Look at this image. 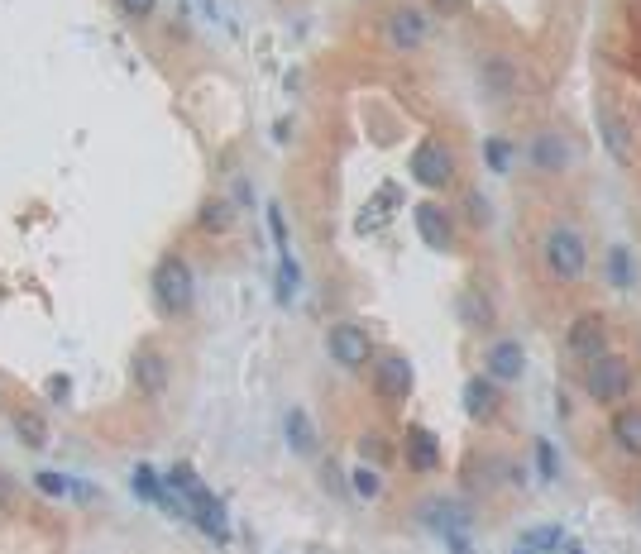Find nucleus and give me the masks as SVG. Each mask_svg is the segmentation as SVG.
<instances>
[{
  "label": "nucleus",
  "instance_id": "1",
  "mask_svg": "<svg viewBox=\"0 0 641 554\" xmlns=\"http://www.w3.org/2000/svg\"><path fill=\"white\" fill-rule=\"evenodd\" d=\"M541 258H546V268H551L555 282H579L584 268H589V244L579 230L570 225H555L551 235L541 239Z\"/></svg>",
  "mask_w": 641,
  "mask_h": 554
},
{
  "label": "nucleus",
  "instance_id": "2",
  "mask_svg": "<svg viewBox=\"0 0 641 554\" xmlns=\"http://www.w3.org/2000/svg\"><path fill=\"white\" fill-rule=\"evenodd\" d=\"M154 301L168 311V316H187V311H192V301H197V277H192V268H187L177 254L158 258V268H154Z\"/></svg>",
  "mask_w": 641,
  "mask_h": 554
},
{
  "label": "nucleus",
  "instance_id": "3",
  "mask_svg": "<svg viewBox=\"0 0 641 554\" xmlns=\"http://www.w3.org/2000/svg\"><path fill=\"white\" fill-rule=\"evenodd\" d=\"M632 363L618 359V354H603V359L584 363V392L594 397V402H622L627 392H632Z\"/></svg>",
  "mask_w": 641,
  "mask_h": 554
},
{
  "label": "nucleus",
  "instance_id": "4",
  "mask_svg": "<svg viewBox=\"0 0 641 554\" xmlns=\"http://www.w3.org/2000/svg\"><path fill=\"white\" fill-rule=\"evenodd\" d=\"M412 177H417L426 192H445V187L455 182V153H450V144H441V139L417 144V153H412Z\"/></svg>",
  "mask_w": 641,
  "mask_h": 554
},
{
  "label": "nucleus",
  "instance_id": "5",
  "mask_svg": "<svg viewBox=\"0 0 641 554\" xmlns=\"http://www.w3.org/2000/svg\"><path fill=\"white\" fill-rule=\"evenodd\" d=\"M326 349H331V359L340 368H364V363H374V340H369V330H359V325H335L331 335H326Z\"/></svg>",
  "mask_w": 641,
  "mask_h": 554
},
{
  "label": "nucleus",
  "instance_id": "6",
  "mask_svg": "<svg viewBox=\"0 0 641 554\" xmlns=\"http://www.w3.org/2000/svg\"><path fill=\"white\" fill-rule=\"evenodd\" d=\"M130 378H134V392H139V397H163L168 383H173V368H168V359H163L158 349H134Z\"/></svg>",
  "mask_w": 641,
  "mask_h": 554
},
{
  "label": "nucleus",
  "instance_id": "7",
  "mask_svg": "<svg viewBox=\"0 0 641 554\" xmlns=\"http://www.w3.org/2000/svg\"><path fill=\"white\" fill-rule=\"evenodd\" d=\"M570 354L584 363L603 359V354H608V320L594 316V311L575 316V325H570Z\"/></svg>",
  "mask_w": 641,
  "mask_h": 554
},
{
  "label": "nucleus",
  "instance_id": "8",
  "mask_svg": "<svg viewBox=\"0 0 641 554\" xmlns=\"http://www.w3.org/2000/svg\"><path fill=\"white\" fill-rule=\"evenodd\" d=\"M383 39L393 43L398 53H412L426 43V15H421L417 5H398L388 20H383Z\"/></svg>",
  "mask_w": 641,
  "mask_h": 554
},
{
  "label": "nucleus",
  "instance_id": "9",
  "mask_svg": "<svg viewBox=\"0 0 641 554\" xmlns=\"http://www.w3.org/2000/svg\"><path fill=\"white\" fill-rule=\"evenodd\" d=\"M374 392L383 402H402L412 392V363L402 354H378V368H374Z\"/></svg>",
  "mask_w": 641,
  "mask_h": 554
},
{
  "label": "nucleus",
  "instance_id": "10",
  "mask_svg": "<svg viewBox=\"0 0 641 554\" xmlns=\"http://www.w3.org/2000/svg\"><path fill=\"white\" fill-rule=\"evenodd\" d=\"M531 163L541 172H565L570 163H575V144L560 134V129H541L536 139H531Z\"/></svg>",
  "mask_w": 641,
  "mask_h": 554
},
{
  "label": "nucleus",
  "instance_id": "11",
  "mask_svg": "<svg viewBox=\"0 0 641 554\" xmlns=\"http://www.w3.org/2000/svg\"><path fill=\"white\" fill-rule=\"evenodd\" d=\"M421 521H426L436 535H469L474 512L460 507V502H450V497H441V502H421Z\"/></svg>",
  "mask_w": 641,
  "mask_h": 554
},
{
  "label": "nucleus",
  "instance_id": "12",
  "mask_svg": "<svg viewBox=\"0 0 641 554\" xmlns=\"http://www.w3.org/2000/svg\"><path fill=\"white\" fill-rule=\"evenodd\" d=\"M484 363H488V378H493L498 387L517 383V378L527 373V354H522V344H517V340H498L484 354Z\"/></svg>",
  "mask_w": 641,
  "mask_h": 554
},
{
  "label": "nucleus",
  "instance_id": "13",
  "mask_svg": "<svg viewBox=\"0 0 641 554\" xmlns=\"http://www.w3.org/2000/svg\"><path fill=\"white\" fill-rule=\"evenodd\" d=\"M402 454H407V469L412 473H436L441 469V440H436V430H426V426L407 430Z\"/></svg>",
  "mask_w": 641,
  "mask_h": 554
},
{
  "label": "nucleus",
  "instance_id": "14",
  "mask_svg": "<svg viewBox=\"0 0 641 554\" xmlns=\"http://www.w3.org/2000/svg\"><path fill=\"white\" fill-rule=\"evenodd\" d=\"M417 235L431 244V249H450L455 244V220H450V211H441L436 201H421L417 206Z\"/></svg>",
  "mask_w": 641,
  "mask_h": 554
},
{
  "label": "nucleus",
  "instance_id": "15",
  "mask_svg": "<svg viewBox=\"0 0 641 554\" xmlns=\"http://www.w3.org/2000/svg\"><path fill=\"white\" fill-rule=\"evenodd\" d=\"M192 521H197V526L211 535L216 545H225V540H230V516H225L221 497H216L211 488H201L197 497H192Z\"/></svg>",
  "mask_w": 641,
  "mask_h": 554
},
{
  "label": "nucleus",
  "instance_id": "16",
  "mask_svg": "<svg viewBox=\"0 0 641 554\" xmlns=\"http://www.w3.org/2000/svg\"><path fill=\"white\" fill-rule=\"evenodd\" d=\"M34 488L44 492V497H63V502H96V497H101V492L91 488V483H82V478H67V473H48V469L34 473Z\"/></svg>",
  "mask_w": 641,
  "mask_h": 554
},
{
  "label": "nucleus",
  "instance_id": "17",
  "mask_svg": "<svg viewBox=\"0 0 641 554\" xmlns=\"http://www.w3.org/2000/svg\"><path fill=\"white\" fill-rule=\"evenodd\" d=\"M498 406H503V392H498V383L493 378H469L465 383V411L474 416V421H493L498 416Z\"/></svg>",
  "mask_w": 641,
  "mask_h": 554
},
{
  "label": "nucleus",
  "instance_id": "18",
  "mask_svg": "<svg viewBox=\"0 0 641 554\" xmlns=\"http://www.w3.org/2000/svg\"><path fill=\"white\" fill-rule=\"evenodd\" d=\"M613 445L622 454L641 459V406H622L618 416H613Z\"/></svg>",
  "mask_w": 641,
  "mask_h": 554
},
{
  "label": "nucleus",
  "instance_id": "19",
  "mask_svg": "<svg viewBox=\"0 0 641 554\" xmlns=\"http://www.w3.org/2000/svg\"><path fill=\"white\" fill-rule=\"evenodd\" d=\"M598 129H603V144H608V153H613V163H632V134H627V125H622L613 110H603L598 115Z\"/></svg>",
  "mask_w": 641,
  "mask_h": 554
},
{
  "label": "nucleus",
  "instance_id": "20",
  "mask_svg": "<svg viewBox=\"0 0 641 554\" xmlns=\"http://www.w3.org/2000/svg\"><path fill=\"white\" fill-rule=\"evenodd\" d=\"M393 206H402V187L388 182V187H378V196L369 201V211L359 215V235H364V230H378V225H383V215L393 211Z\"/></svg>",
  "mask_w": 641,
  "mask_h": 554
},
{
  "label": "nucleus",
  "instance_id": "21",
  "mask_svg": "<svg viewBox=\"0 0 641 554\" xmlns=\"http://www.w3.org/2000/svg\"><path fill=\"white\" fill-rule=\"evenodd\" d=\"M10 426H15V435H20L29 449H44V440H48L44 411H29V406H24V411H15V421H10Z\"/></svg>",
  "mask_w": 641,
  "mask_h": 554
},
{
  "label": "nucleus",
  "instance_id": "22",
  "mask_svg": "<svg viewBox=\"0 0 641 554\" xmlns=\"http://www.w3.org/2000/svg\"><path fill=\"white\" fill-rule=\"evenodd\" d=\"M283 430H288V445L297 449V454H311V449H316V430H311L307 411H288V416H283Z\"/></svg>",
  "mask_w": 641,
  "mask_h": 554
},
{
  "label": "nucleus",
  "instance_id": "23",
  "mask_svg": "<svg viewBox=\"0 0 641 554\" xmlns=\"http://www.w3.org/2000/svg\"><path fill=\"white\" fill-rule=\"evenodd\" d=\"M551 550H565V531H560V526H536V531H527L517 554H551Z\"/></svg>",
  "mask_w": 641,
  "mask_h": 554
},
{
  "label": "nucleus",
  "instance_id": "24",
  "mask_svg": "<svg viewBox=\"0 0 641 554\" xmlns=\"http://www.w3.org/2000/svg\"><path fill=\"white\" fill-rule=\"evenodd\" d=\"M608 282H613V287H622V292L637 282V263H632V254H627L622 244H613V249H608Z\"/></svg>",
  "mask_w": 641,
  "mask_h": 554
},
{
  "label": "nucleus",
  "instance_id": "25",
  "mask_svg": "<svg viewBox=\"0 0 641 554\" xmlns=\"http://www.w3.org/2000/svg\"><path fill=\"white\" fill-rule=\"evenodd\" d=\"M163 483L182 492V497H187V507H192V497H197V492L206 488V483L197 478V469H192V464H168V469H163Z\"/></svg>",
  "mask_w": 641,
  "mask_h": 554
},
{
  "label": "nucleus",
  "instance_id": "26",
  "mask_svg": "<svg viewBox=\"0 0 641 554\" xmlns=\"http://www.w3.org/2000/svg\"><path fill=\"white\" fill-rule=\"evenodd\" d=\"M134 492H139L144 502L163 507V473H158L154 464H139V469H134Z\"/></svg>",
  "mask_w": 641,
  "mask_h": 554
},
{
  "label": "nucleus",
  "instance_id": "27",
  "mask_svg": "<svg viewBox=\"0 0 641 554\" xmlns=\"http://www.w3.org/2000/svg\"><path fill=\"white\" fill-rule=\"evenodd\" d=\"M484 163H488L493 172H512V163H517V149H512L503 134H493V139L484 144Z\"/></svg>",
  "mask_w": 641,
  "mask_h": 554
},
{
  "label": "nucleus",
  "instance_id": "28",
  "mask_svg": "<svg viewBox=\"0 0 641 554\" xmlns=\"http://www.w3.org/2000/svg\"><path fill=\"white\" fill-rule=\"evenodd\" d=\"M297 282H302V273H297V258L278 254V301H283V306L297 297Z\"/></svg>",
  "mask_w": 641,
  "mask_h": 554
},
{
  "label": "nucleus",
  "instance_id": "29",
  "mask_svg": "<svg viewBox=\"0 0 641 554\" xmlns=\"http://www.w3.org/2000/svg\"><path fill=\"white\" fill-rule=\"evenodd\" d=\"M197 225L201 230H211V235L230 230V201H206V206L197 211Z\"/></svg>",
  "mask_w": 641,
  "mask_h": 554
},
{
  "label": "nucleus",
  "instance_id": "30",
  "mask_svg": "<svg viewBox=\"0 0 641 554\" xmlns=\"http://www.w3.org/2000/svg\"><path fill=\"white\" fill-rule=\"evenodd\" d=\"M460 311H465L469 325H493V306H488L484 292H465V297H460Z\"/></svg>",
  "mask_w": 641,
  "mask_h": 554
},
{
  "label": "nucleus",
  "instance_id": "31",
  "mask_svg": "<svg viewBox=\"0 0 641 554\" xmlns=\"http://www.w3.org/2000/svg\"><path fill=\"white\" fill-rule=\"evenodd\" d=\"M268 230H273V244H278V254H292V244H288V220H283V211H278V206H268Z\"/></svg>",
  "mask_w": 641,
  "mask_h": 554
},
{
  "label": "nucleus",
  "instance_id": "32",
  "mask_svg": "<svg viewBox=\"0 0 641 554\" xmlns=\"http://www.w3.org/2000/svg\"><path fill=\"white\" fill-rule=\"evenodd\" d=\"M350 483H354V492H359V497H378V473L374 469H364V464H359V469L350 473Z\"/></svg>",
  "mask_w": 641,
  "mask_h": 554
},
{
  "label": "nucleus",
  "instance_id": "33",
  "mask_svg": "<svg viewBox=\"0 0 641 554\" xmlns=\"http://www.w3.org/2000/svg\"><path fill=\"white\" fill-rule=\"evenodd\" d=\"M536 464H541V478H555V464H560V454L551 449V440H536Z\"/></svg>",
  "mask_w": 641,
  "mask_h": 554
},
{
  "label": "nucleus",
  "instance_id": "34",
  "mask_svg": "<svg viewBox=\"0 0 641 554\" xmlns=\"http://www.w3.org/2000/svg\"><path fill=\"white\" fill-rule=\"evenodd\" d=\"M120 5V15H130V20H149L158 10V0H115Z\"/></svg>",
  "mask_w": 641,
  "mask_h": 554
},
{
  "label": "nucleus",
  "instance_id": "35",
  "mask_svg": "<svg viewBox=\"0 0 641 554\" xmlns=\"http://www.w3.org/2000/svg\"><path fill=\"white\" fill-rule=\"evenodd\" d=\"M426 5H431L436 15H465L469 10V0H426Z\"/></svg>",
  "mask_w": 641,
  "mask_h": 554
},
{
  "label": "nucleus",
  "instance_id": "36",
  "mask_svg": "<svg viewBox=\"0 0 641 554\" xmlns=\"http://www.w3.org/2000/svg\"><path fill=\"white\" fill-rule=\"evenodd\" d=\"M465 211H469V220H488V206H484V196L479 192L465 196Z\"/></svg>",
  "mask_w": 641,
  "mask_h": 554
},
{
  "label": "nucleus",
  "instance_id": "37",
  "mask_svg": "<svg viewBox=\"0 0 641 554\" xmlns=\"http://www.w3.org/2000/svg\"><path fill=\"white\" fill-rule=\"evenodd\" d=\"M67 373H58V378H48V397H53V402H67Z\"/></svg>",
  "mask_w": 641,
  "mask_h": 554
},
{
  "label": "nucleus",
  "instance_id": "38",
  "mask_svg": "<svg viewBox=\"0 0 641 554\" xmlns=\"http://www.w3.org/2000/svg\"><path fill=\"white\" fill-rule=\"evenodd\" d=\"M15 502V483L10 478H0V507H10Z\"/></svg>",
  "mask_w": 641,
  "mask_h": 554
},
{
  "label": "nucleus",
  "instance_id": "39",
  "mask_svg": "<svg viewBox=\"0 0 641 554\" xmlns=\"http://www.w3.org/2000/svg\"><path fill=\"white\" fill-rule=\"evenodd\" d=\"M565 554H584V550H579V545H570V540H565Z\"/></svg>",
  "mask_w": 641,
  "mask_h": 554
}]
</instances>
